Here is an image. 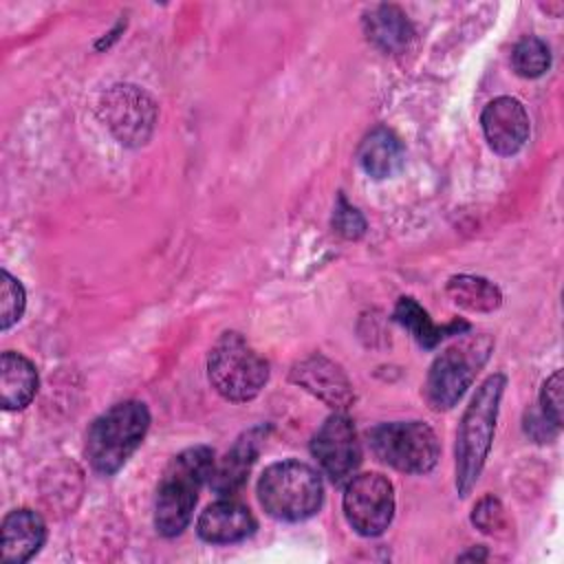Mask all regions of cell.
Wrapping results in <instances>:
<instances>
[{"mask_svg":"<svg viewBox=\"0 0 564 564\" xmlns=\"http://www.w3.org/2000/svg\"><path fill=\"white\" fill-rule=\"evenodd\" d=\"M101 115L112 134L126 145L148 141L154 126V101L132 84L112 86L101 101Z\"/></svg>","mask_w":564,"mask_h":564,"instance_id":"9","label":"cell"},{"mask_svg":"<svg viewBox=\"0 0 564 564\" xmlns=\"http://www.w3.org/2000/svg\"><path fill=\"white\" fill-rule=\"evenodd\" d=\"M494 350V339L485 333L467 335L445 348L430 366L425 379V401L432 410L454 408L467 388L474 383L476 375L485 366Z\"/></svg>","mask_w":564,"mask_h":564,"instance_id":"5","label":"cell"},{"mask_svg":"<svg viewBox=\"0 0 564 564\" xmlns=\"http://www.w3.org/2000/svg\"><path fill=\"white\" fill-rule=\"evenodd\" d=\"M511 64L520 77L533 79V77H540L551 66V51L540 37L531 35L516 44L511 53Z\"/></svg>","mask_w":564,"mask_h":564,"instance_id":"21","label":"cell"},{"mask_svg":"<svg viewBox=\"0 0 564 564\" xmlns=\"http://www.w3.org/2000/svg\"><path fill=\"white\" fill-rule=\"evenodd\" d=\"M333 227H335V231H337L339 236L355 240V238L364 236V231H366V220H364V216H361L352 205L346 203L344 196H339V198H337L335 214H333Z\"/></svg>","mask_w":564,"mask_h":564,"instance_id":"25","label":"cell"},{"mask_svg":"<svg viewBox=\"0 0 564 564\" xmlns=\"http://www.w3.org/2000/svg\"><path fill=\"white\" fill-rule=\"evenodd\" d=\"M214 465V449L207 445L187 447L170 460L154 502V527L163 538H174L189 524L198 489L212 478Z\"/></svg>","mask_w":564,"mask_h":564,"instance_id":"1","label":"cell"},{"mask_svg":"<svg viewBox=\"0 0 564 564\" xmlns=\"http://www.w3.org/2000/svg\"><path fill=\"white\" fill-rule=\"evenodd\" d=\"M46 540L44 520L31 509H15L2 520V560L22 564L31 560Z\"/></svg>","mask_w":564,"mask_h":564,"instance_id":"14","label":"cell"},{"mask_svg":"<svg viewBox=\"0 0 564 564\" xmlns=\"http://www.w3.org/2000/svg\"><path fill=\"white\" fill-rule=\"evenodd\" d=\"M368 436L375 456L403 474L430 471L441 454L436 434L421 421L381 423Z\"/></svg>","mask_w":564,"mask_h":564,"instance_id":"7","label":"cell"},{"mask_svg":"<svg viewBox=\"0 0 564 564\" xmlns=\"http://www.w3.org/2000/svg\"><path fill=\"white\" fill-rule=\"evenodd\" d=\"M357 161L368 176L390 178L401 172L405 163V150L392 130L375 128L359 143Z\"/></svg>","mask_w":564,"mask_h":564,"instance_id":"16","label":"cell"},{"mask_svg":"<svg viewBox=\"0 0 564 564\" xmlns=\"http://www.w3.org/2000/svg\"><path fill=\"white\" fill-rule=\"evenodd\" d=\"M311 452L335 485L346 482L361 463V445L352 421L339 412L328 416L313 436Z\"/></svg>","mask_w":564,"mask_h":564,"instance_id":"10","label":"cell"},{"mask_svg":"<svg viewBox=\"0 0 564 564\" xmlns=\"http://www.w3.org/2000/svg\"><path fill=\"white\" fill-rule=\"evenodd\" d=\"M291 381L335 410H346L355 401L352 386L344 370L322 355H313L295 364L291 370Z\"/></svg>","mask_w":564,"mask_h":564,"instance_id":"12","label":"cell"},{"mask_svg":"<svg viewBox=\"0 0 564 564\" xmlns=\"http://www.w3.org/2000/svg\"><path fill=\"white\" fill-rule=\"evenodd\" d=\"M394 319L405 326L412 337L423 346V348H434L443 337L447 335H458L460 330L467 328L465 322H454L447 326H436L430 315L416 304L412 297H401L397 308H394Z\"/></svg>","mask_w":564,"mask_h":564,"instance_id":"19","label":"cell"},{"mask_svg":"<svg viewBox=\"0 0 564 564\" xmlns=\"http://www.w3.org/2000/svg\"><path fill=\"white\" fill-rule=\"evenodd\" d=\"M26 295L20 284L7 269L0 273V328H11L24 313Z\"/></svg>","mask_w":564,"mask_h":564,"instance_id":"22","label":"cell"},{"mask_svg":"<svg viewBox=\"0 0 564 564\" xmlns=\"http://www.w3.org/2000/svg\"><path fill=\"white\" fill-rule=\"evenodd\" d=\"M150 427V412L141 401H123L97 416L86 434V456L95 471L110 476L123 467Z\"/></svg>","mask_w":564,"mask_h":564,"instance_id":"3","label":"cell"},{"mask_svg":"<svg viewBox=\"0 0 564 564\" xmlns=\"http://www.w3.org/2000/svg\"><path fill=\"white\" fill-rule=\"evenodd\" d=\"M447 295L460 308L476 311V313H489L502 304V293L494 282H489L487 278L465 275V273L449 278Z\"/></svg>","mask_w":564,"mask_h":564,"instance_id":"20","label":"cell"},{"mask_svg":"<svg viewBox=\"0 0 564 564\" xmlns=\"http://www.w3.org/2000/svg\"><path fill=\"white\" fill-rule=\"evenodd\" d=\"M366 33L368 40L386 53L403 51L412 40L408 15L392 4H379L366 15Z\"/></svg>","mask_w":564,"mask_h":564,"instance_id":"18","label":"cell"},{"mask_svg":"<svg viewBox=\"0 0 564 564\" xmlns=\"http://www.w3.org/2000/svg\"><path fill=\"white\" fill-rule=\"evenodd\" d=\"M253 513L236 500H218L198 516L196 531L209 544H229L249 538L256 531Z\"/></svg>","mask_w":564,"mask_h":564,"instance_id":"13","label":"cell"},{"mask_svg":"<svg viewBox=\"0 0 564 564\" xmlns=\"http://www.w3.org/2000/svg\"><path fill=\"white\" fill-rule=\"evenodd\" d=\"M344 516L359 535H381L394 516L392 482L375 471L350 478L344 491Z\"/></svg>","mask_w":564,"mask_h":564,"instance_id":"8","label":"cell"},{"mask_svg":"<svg viewBox=\"0 0 564 564\" xmlns=\"http://www.w3.org/2000/svg\"><path fill=\"white\" fill-rule=\"evenodd\" d=\"M262 427H253L249 432H245L234 445L231 449L223 456V460L218 465H214L212 471V489L220 496L234 494L236 489L242 487V482L247 480V474L251 469V465L256 463V456L260 452V443H262Z\"/></svg>","mask_w":564,"mask_h":564,"instance_id":"15","label":"cell"},{"mask_svg":"<svg viewBox=\"0 0 564 564\" xmlns=\"http://www.w3.org/2000/svg\"><path fill=\"white\" fill-rule=\"evenodd\" d=\"M480 123L487 143L502 156L516 154L529 139V115L513 97L489 101L480 115Z\"/></svg>","mask_w":564,"mask_h":564,"instance_id":"11","label":"cell"},{"mask_svg":"<svg viewBox=\"0 0 564 564\" xmlns=\"http://www.w3.org/2000/svg\"><path fill=\"white\" fill-rule=\"evenodd\" d=\"M471 522L482 531V533H498L500 529L507 527V518H505V509L500 505L498 498L494 496H485L471 513Z\"/></svg>","mask_w":564,"mask_h":564,"instance_id":"24","label":"cell"},{"mask_svg":"<svg viewBox=\"0 0 564 564\" xmlns=\"http://www.w3.org/2000/svg\"><path fill=\"white\" fill-rule=\"evenodd\" d=\"M562 370H555L542 386L540 392V405H542V416L551 421L555 427H562Z\"/></svg>","mask_w":564,"mask_h":564,"instance_id":"23","label":"cell"},{"mask_svg":"<svg viewBox=\"0 0 564 564\" xmlns=\"http://www.w3.org/2000/svg\"><path fill=\"white\" fill-rule=\"evenodd\" d=\"M258 500L262 509L284 522H300L317 513L324 500L319 474L300 460L269 465L258 480Z\"/></svg>","mask_w":564,"mask_h":564,"instance_id":"4","label":"cell"},{"mask_svg":"<svg viewBox=\"0 0 564 564\" xmlns=\"http://www.w3.org/2000/svg\"><path fill=\"white\" fill-rule=\"evenodd\" d=\"M507 377L502 372L489 375L463 412L456 434V489L460 496H467L480 478L491 449Z\"/></svg>","mask_w":564,"mask_h":564,"instance_id":"2","label":"cell"},{"mask_svg":"<svg viewBox=\"0 0 564 564\" xmlns=\"http://www.w3.org/2000/svg\"><path fill=\"white\" fill-rule=\"evenodd\" d=\"M212 388L227 401L245 403L260 394L269 379V364L240 333H223L207 359Z\"/></svg>","mask_w":564,"mask_h":564,"instance_id":"6","label":"cell"},{"mask_svg":"<svg viewBox=\"0 0 564 564\" xmlns=\"http://www.w3.org/2000/svg\"><path fill=\"white\" fill-rule=\"evenodd\" d=\"M37 392L35 366L20 352L7 350L0 357V403L4 410L26 408Z\"/></svg>","mask_w":564,"mask_h":564,"instance_id":"17","label":"cell"}]
</instances>
